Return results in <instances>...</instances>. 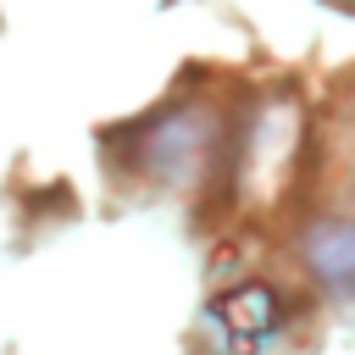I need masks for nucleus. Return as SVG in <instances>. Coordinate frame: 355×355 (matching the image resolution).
<instances>
[{
    "label": "nucleus",
    "mask_w": 355,
    "mask_h": 355,
    "mask_svg": "<svg viewBox=\"0 0 355 355\" xmlns=\"http://www.w3.org/2000/svg\"><path fill=\"white\" fill-rule=\"evenodd\" d=\"M277 316H283V300H277L266 283H244V288H233V294H222V300L211 305V322H216L239 349L261 344V338L277 327Z\"/></svg>",
    "instance_id": "nucleus-1"
},
{
    "label": "nucleus",
    "mask_w": 355,
    "mask_h": 355,
    "mask_svg": "<svg viewBox=\"0 0 355 355\" xmlns=\"http://www.w3.org/2000/svg\"><path fill=\"white\" fill-rule=\"evenodd\" d=\"M305 266L338 288V294H355V222H322L311 239H305Z\"/></svg>",
    "instance_id": "nucleus-2"
},
{
    "label": "nucleus",
    "mask_w": 355,
    "mask_h": 355,
    "mask_svg": "<svg viewBox=\"0 0 355 355\" xmlns=\"http://www.w3.org/2000/svg\"><path fill=\"white\" fill-rule=\"evenodd\" d=\"M200 144H205L200 116H194V111H183V116H172V122H161V128L150 133V166H155V172H166L172 183H183V178L194 172Z\"/></svg>",
    "instance_id": "nucleus-3"
},
{
    "label": "nucleus",
    "mask_w": 355,
    "mask_h": 355,
    "mask_svg": "<svg viewBox=\"0 0 355 355\" xmlns=\"http://www.w3.org/2000/svg\"><path fill=\"white\" fill-rule=\"evenodd\" d=\"M349 6H355V0H349Z\"/></svg>",
    "instance_id": "nucleus-4"
}]
</instances>
